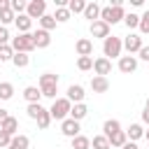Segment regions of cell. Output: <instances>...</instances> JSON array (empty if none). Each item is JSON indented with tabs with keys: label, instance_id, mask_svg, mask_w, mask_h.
I'll use <instances>...</instances> for the list:
<instances>
[{
	"label": "cell",
	"instance_id": "cell-1",
	"mask_svg": "<svg viewBox=\"0 0 149 149\" xmlns=\"http://www.w3.org/2000/svg\"><path fill=\"white\" fill-rule=\"evenodd\" d=\"M40 91H42L44 98H54L56 100V93H58V74H54V72L40 74Z\"/></svg>",
	"mask_w": 149,
	"mask_h": 149
},
{
	"label": "cell",
	"instance_id": "cell-2",
	"mask_svg": "<svg viewBox=\"0 0 149 149\" xmlns=\"http://www.w3.org/2000/svg\"><path fill=\"white\" fill-rule=\"evenodd\" d=\"M126 19V9H123V5H109V7H102V12H100V21H105L107 26H114V23H119V21H123Z\"/></svg>",
	"mask_w": 149,
	"mask_h": 149
},
{
	"label": "cell",
	"instance_id": "cell-3",
	"mask_svg": "<svg viewBox=\"0 0 149 149\" xmlns=\"http://www.w3.org/2000/svg\"><path fill=\"white\" fill-rule=\"evenodd\" d=\"M12 49L19 51V54H30L35 49V42H33V33H19L16 37H12Z\"/></svg>",
	"mask_w": 149,
	"mask_h": 149
},
{
	"label": "cell",
	"instance_id": "cell-4",
	"mask_svg": "<svg viewBox=\"0 0 149 149\" xmlns=\"http://www.w3.org/2000/svg\"><path fill=\"white\" fill-rule=\"evenodd\" d=\"M70 109H72V102H70L68 98H56L54 105H51V109H49V114H51V119L65 121V119L70 116Z\"/></svg>",
	"mask_w": 149,
	"mask_h": 149
},
{
	"label": "cell",
	"instance_id": "cell-5",
	"mask_svg": "<svg viewBox=\"0 0 149 149\" xmlns=\"http://www.w3.org/2000/svg\"><path fill=\"white\" fill-rule=\"evenodd\" d=\"M121 49H123V42H121V37H114V35H109L107 40H102V54H105V58H121Z\"/></svg>",
	"mask_w": 149,
	"mask_h": 149
},
{
	"label": "cell",
	"instance_id": "cell-6",
	"mask_svg": "<svg viewBox=\"0 0 149 149\" xmlns=\"http://www.w3.org/2000/svg\"><path fill=\"white\" fill-rule=\"evenodd\" d=\"M26 14L30 16V19H42L44 14H47V2L44 0H30L28 2V7H26Z\"/></svg>",
	"mask_w": 149,
	"mask_h": 149
},
{
	"label": "cell",
	"instance_id": "cell-7",
	"mask_svg": "<svg viewBox=\"0 0 149 149\" xmlns=\"http://www.w3.org/2000/svg\"><path fill=\"white\" fill-rule=\"evenodd\" d=\"M79 130H81V128H79V121H74V119H70V116H68L65 121H61V133H63L65 137L72 140V137L79 135Z\"/></svg>",
	"mask_w": 149,
	"mask_h": 149
},
{
	"label": "cell",
	"instance_id": "cell-8",
	"mask_svg": "<svg viewBox=\"0 0 149 149\" xmlns=\"http://www.w3.org/2000/svg\"><path fill=\"white\" fill-rule=\"evenodd\" d=\"M123 47H126L128 56H133V54H137V51H140L144 44H142V37H140V35H133V33H130V35L123 40Z\"/></svg>",
	"mask_w": 149,
	"mask_h": 149
},
{
	"label": "cell",
	"instance_id": "cell-9",
	"mask_svg": "<svg viewBox=\"0 0 149 149\" xmlns=\"http://www.w3.org/2000/svg\"><path fill=\"white\" fill-rule=\"evenodd\" d=\"M33 42H35V49H47L49 44H51V33H47V30H35L33 33Z\"/></svg>",
	"mask_w": 149,
	"mask_h": 149
},
{
	"label": "cell",
	"instance_id": "cell-10",
	"mask_svg": "<svg viewBox=\"0 0 149 149\" xmlns=\"http://www.w3.org/2000/svg\"><path fill=\"white\" fill-rule=\"evenodd\" d=\"M93 70H95V74H98V77H105V74H109V72H112V61H109V58H105V56H100V58H95V61H93Z\"/></svg>",
	"mask_w": 149,
	"mask_h": 149
},
{
	"label": "cell",
	"instance_id": "cell-11",
	"mask_svg": "<svg viewBox=\"0 0 149 149\" xmlns=\"http://www.w3.org/2000/svg\"><path fill=\"white\" fill-rule=\"evenodd\" d=\"M119 70H121L123 74L135 72V70H137V58H135V56H121V58H119Z\"/></svg>",
	"mask_w": 149,
	"mask_h": 149
},
{
	"label": "cell",
	"instance_id": "cell-12",
	"mask_svg": "<svg viewBox=\"0 0 149 149\" xmlns=\"http://www.w3.org/2000/svg\"><path fill=\"white\" fill-rule=\"evenodd\" d=\"M91 35H93V37H102V40H107V37H109V26H107L105 21L98 19V21L91 23Z\"/></svg>",
	"mask_w": 149,
	"mask_h": 149
},
{
	"label": "cell",
	"instance_id": "cell-13",
	"mask_svg": "<svg viewBox=\"0 0 149 149\" xmlns=\"http://www.w3.org/2000/svg\"><path fill=\"white\" fill-rule=\"evenodd\" d=\"M84 95H86V93H84V86H81V84H72V86L68 88V100L74 102V105H77V102H84Z\"/></svg>",
	"mask_w": 149,
	"mask_h": 149
},
{
	"label": "cell",
	"instance_id": "cell-14",
	"mask_svg": "<svg viewBox=\"0 0 149 149\" xmlns=\"http://www.w3.org/2000/svg\"><path fill=\"white\" fill-rule=\"evenodd\" d=\"M100 12H102V7H100L98 2H86L84 19H91V23H93V21H98V19H100Z\"/></svg>",
	"mask_w": 149,
	"mask_h": 149
},
{
	"label": "cell",
	"instance_id": "cell-15",
	"mask_svg": "<svg viewBox=\"0 0 149 149\" xmlns=\"http://www.w3.org/2000/svg\"><path fill=\"white\" fill-rule=\"evenodd\" d=\"M91 88H93V93H107L109 91V81H107V77H93L91 79Z\"/></svg>",
	"mask_w": 149,
	"mask_h": 149
},
{
	"label": "cell",
	"instance_id": "cell-16",
	"mask_svg": "<svg viewBox=\"0 0 149 149\" xmlns=\"http://www.w3.org/2000/svg\"><path fill=\"white\" fill-rule=\"evenodd\" d=\"M74 49H77V54H79V56H91V54H93V42H91V40H86V37H81V40H77Z\"/></svg>",
	"mask_w": 149,
	"mask_h": 149
},
{
	"label": "cell",
	"instance_id": "cell-17",
	"mask_svg": "<svg viewBox=\"0 0 149 149\" xmlns=\"http://www.w3.org/2000/svg\"><path fill=\"white\" fill-rule=\"evenodd\" d=\"M23 98L28 100V105H35V102H40L42 91H40L37 86H26V88H23Z\"/></svg>",
	"mask_w": 149,
	"mask_h": 149
},
{
	"label": "cell",
	"instance_id": "cell-18",
	"mask_svg": "<svg viewBox=\"0 0 149 149\" xmlns=\"http://www.w3.org/2000/svg\"><path fill=\"white\" fill-rule=\"evenodd\" d=\"M119 130H121V123H119L116 119H107V121L102 123V135H105L107 140H109L114 133H119Z\"/></svg>",
	"mask_w": 149,
	"mask_h": 149
},
{
	"label": "cell",
	"instance_id": "cell-19",
	"mask_svg": "<svg viewBox=\"0 0 149 149\" xmlns=\"http://www.w3.org/2000/svg\"><path fill=\"white\" fill-rule=\"evenodd\" d=\"M28 147H30L28 135L19 133V135H14V137H12V142H9V147H7V149H28Z\"/></svg>",
	"mask_w": 149,
	"mask_h": 149
},
{
	"label": "cell",
	"instance_id": "cell-20",
	"mask_svg": "<svg viewBox=\"0 0 149 149\" xmlns=\"http://www.w3.org/2000/svg\"><path fill=\"white\" fill-rule=\"evenodd\" d=\"M86 114H88V107H86L84 102H77V105H72V109H70V119H74V121H81Z\"/></svg>",
	"mask_w": 149,
	"mask_h": 149
},
{
	"label": "cell",
	"instance_id": "cell-21",
	"mask_svg": "<svg viewBox=\"0 0 149 149\" xmlns=\"http://www.w3.org/2000/svg\"><path fill=\"white\" fill-rule=\"evenodd\" d=\"M128 142V135H126V130H119V133H114L112 137H109V144H112V149H123V144Z\"/></svg>",
	"mask_w": 149,
	"mask_h": 149
},
{
	"label": "cell",
	"instance_id": "cell-22",
	"mask_svg": "<svg viewBox=\"0 0 149 149\" xmlns=\"http://www.w3.org/2000/svg\"><path fill=\"white\" fill-rule=\"evenodd\" d=\"M16 28H19V33H30V26H33V19L28 16V14H21V16H16Z\"/></svg>",
	"mask_w": 149,
	"mask_h": 149
},
{
	"label": "cell",
	"instance_id": "cell-23",
	"mask_svg": "<svg viewBox=\"0 0 149 149\" xmlns=\"http://www.w3.org/2000/svg\"><path fill=\"white\" fill-rule=\"evenodd\" d=\"M126 135H128V140H130V142L140 140V137L144 135V128H142V123H130V128L126 130Z\"/></svg>",
	"mask_w": 149,
	"mask_h": 149
},
{
	"label": "cell",
	"instance_id": "cell-24",
	"mask_svg": "<svg viewBox=\"0 0 149 149\" xmlns=\"http://www.w3.org/2000/svg\"><path fill=\"white\" fill-rule=\"evenodd\" d=\"M40 28L47 30V33H51V30L56 28V19H54V14H44V16L40 19Z\"/></svg>",
	"mask_w": 149,
	"mask_h": 149
},
{
	"label": "cell",
	"instance_id": "cell-25",
	"mask_svg": "<svg viewBox=\"0 0 149 149\" xmlns=\"http://www.w3.org/2000/svg\"><path fill=\"white\" fill-rule=\"evenodd\" d=\"M0 130H5V133H9V135L14 137V135H16V130H19V121H16L14 116H9V119H7V121H5L2 126H0Z\"/></svg>",
	"mask_w": 149,
	"mask_h": 149
},
{
	"label": "cell",
	"instance_id": "cell-26",
	"mask_svg": "<svg viewBox=\"0 0 149 149\" xmlns=\"http://www.w3.org/2000/svg\"><path fill=\"white\" fill-rule=\"evenodd\" d=\"M72 149H91V140L86 135H77L72 137Z\"/></svg>",
	"mask_w": 149,
	"mask_h": 149
},
{
	"label": "cell",
	"instance_id": "cell-27",
	"mask_svg": "<svg viewBox=\"0 0 149 149\" xmlns=\"http://www.w3.org/2000/svg\"><path fill=\"white\" fill-rule=\"evenodd\" d=\"M12 95H14V84L0 81V100H9Z\"/></svg>",
	"mask_w": 149,
	"mask_h": 149
},
{
	"label": "cell",
	"instance_id": "cell-28",
	"mask_svg": "<svg viewBox=\"0 0 149 149\" xmlns=\"http://www.w3.org/2000/svg\"><path fill=\"white\" fill-rule=\"evenodd\" d=\"M68 9H70V14H84L86 2H84V0H70V2H68Z\"/></svg>",
	"mask_w": 149,
	"mask_h": 149
},
{
	"label": "cell",
	"instance_id": "cell-29",
	"mask_svg": "<svg viewBox=\"0 0 149 149\" xmlns=\"http://www.w3.org/2000/svg\"><path fill=\"white\" fill-rule=\"evenodd\" d=\"M70 9L68 7H56V14H54V19H56V23H65V21H70Z\"/></svg>",
	"mask_w": 149,
	"mask_h": 149
},
{
	"label": "cell",
	"instance_id": "cell-30",
	"mask_svg": "<svg viewBox=\"0 0 149 149\" xmlns=\"http://www.w3.org/2000/svg\"><path fill=\"white\" fill-rule=\"evenodd\" d=\"M12 63H14V68H26V65L30 63V56H28V54H19V51H14Z\"/></svg>",
	"mask_w": 149,
	"mask_h": 149
},
{
	"label": "cell",
	"instance_id": "cell-31",
	"mask_svg": "<svg viewBox=\"0 0 149 149\" xmlns=\"http://www.w3.org/2000/svg\"><path fill=\"white\" fill-rule=\"evenodd\" d=\"M91 144H93V149H112V144H109V140L105 135H95L91 140Z\"/></svg>",
	"mask_w": 149,
	"mask_h": 149
},
{
	"label": "cell",
	"instance_id": "cell-32",
	"mask_svg": "<svg viewBox=\"0 0 149 149\" xmlns=\"http://www.w3.org/2000/svg\"><path fill=\"white\" fill-rule=\"evenodd\" d=\"M9 7H12V12L16 14V16H21V14H26V2L23 0H9Z\"/></svg>",
	"mask_w": 149,
	"mask_h": 149
},
{
	"label": "cell",
	"instance_id": "cell-33",
	"mask_svg": "<svg viewBox=\"0 0 149 149\" xmlns=\"http://www.w3.org/2000/svg\"><path fill=\"white\" fill-rule=\"evenodd\" d=\"M77 68H79L81 72L91 70V68H93V58H91V56H79V58H77Z\"/></svg>",
	"mask_w": 149,
	"mask_h": 149
},
{
	"label": "cell",
	"instance_id": "cell-34",
	"mask_svg": "<svg viewBox=\"0 0 149 149\" xmlns=\"http://www.w3.org/2000/svg\"><path fill=\"white\" fill-rule=\"evenodd\" d=\"M26 112H28V116H30V119H35V121H37V119H40V114L44 112V107H42L40 102H35V105H28V107H26Z\"/></svg>",
	"mask_w": 149,
	"mask_h": 149
},
{
	"label": "cell",
	"instance_id": "cell-35",
	"mask_svg": "<svg viewBox=\"0 0 149 149\" xmlns=\"http://www.w3.org/2000/svg\"><path fill=\"white\" fill-rule=\"evenodd\" d=\"M123 23L128 26V30H133V28H140V16L137 14H126V19H123Z\"/></svg>",
	"mask_w": 149,
	"mask_h": 149
},
{
	"label": "cell",
	"instance_id": "cell-36",
	"mask_svg": "<svg viewBox=\"0 0 149 149\" xmlns=\"http://www.w3.org/2000/svg\"><path fill=\"white\" fill-rule=\"evenodd\" d=\"M12 58H14L12 44H2V47H0V63H2V61H12Z\"/></svg>",
	"mask_w": 149,
	"mask_h": 149
},
{
	"label": "cell",
	"instance_id": "cell-37",
	"mask_svg": "<svg viewBox=\"0 0 149 149\" xmlns=\"http://www.w3.org/2000/svg\"><path fill=\"white\" fill-rule=\"evenodd\" d=\"M12 21H16V14H14L12 9L0 12V26H7V23H12Z\"/></svg>",
	"mask_w": 149,
	"mask_h": 149
},
{
	"label": "cell",
	"instance_id": "cell-38",
	"mask_svg": "<svg viewBox=\"0 0 149 149\" xmlns=\"http://www.w3.org/2000/svg\"><path fill=\"white\" fill-rule=\"evenodd\" d=\"M140 33L142 35H149V9L140 16Z\"/></svg>",
	"mask_w": 149,
	"mask_h": 149
},
{
	"label": "cell",
	"instance_id": "cell-39",
	"mask_svg": "<svg viewBox=\"0 0 149 149\" xmlns=\"http://www.w3.org/2000/svg\"><path fill=\"white\" fill-rule=\"evenodd\" d=\"M9 40H12V37H9V30H7L5 26H0V47H2V44H9Z\"/></svg>",
	"mask_w": 149,
	"mask_h": 149
},
{
	"label": "cell",
	"instance_id": "cell-40",
	"mask_svg": "<svg viewBox=\"0 0 149 149\" xmlns=\"http://www.w3.org/2000/svg\"><path fill=\"white\" fill-rule=\"evenodd\" d=\"M9 142H12V135L9 133H5V130H0V147H9Z\"/></svg>",
	"mask_w": 149,
	"mask_h": 149
},
{
	"label": "cell",
	"instance_id": "cell-41",
	"mask_svg": "<svg viewBox=\"0 0 149 149\" xmlns=\"http://www.w3.org/2000/svg\"><path fill=\"white\" fill-rule=\"evenodd\" d=\"M137 54H140V58H142V61H149V47H142Z\"/></svg>",
	"mask_w": 149,
	"mask_h": 149
},
{
	"label": "cell",
	"instance_id": "cell-42",
	"mask_svg": "<svg viewBox=\"0 0 149 149\" xmlns=\"http://www.w3.org/2000/svg\"><path fill=\"white\" fill-rule=\"evenodd\" d=\"M7 119H9V114H7V109H2V107H0V126H2V123H5Z\"/></svg>",
	"mask_w": 149,
	"mask_h": 149
},
{
	"label": "cell",
	"instance_id": "cell-43",
	"mask_svg": "<svg viewBox=\"0 0 149 149\" xmlns=\"http://www.w3.org/2000/svg\"><path fill=\"white\" fill-rule=\"evenodd\" d=\"M142 123H147V126H149V109H147V107L142 109Z\"/></svg>",
	"mask_w": 149,
	"mask_h": 149
},
{
	"label": "cell",
	"instance_id": "cell-44",
	"mask_svg": "<svg viewBox=\"0 0 149 149\" xmlns=\"http://www.w3.org/2000/svg\"><path fill=\"white\" fill-rule=\"evenodd\" d=\"M5 9H12L9 7V0H0V12H5Z\"/></svg>",
	"mask_w": 149,
	"mask_h": 149
},
{
	"label": "cell",
	"instance_id": "cell-45",
	"mask_svg": "<svg viewBox=\"0 0 149 149\" xmlns=\"http://www.w3.org/2000/svg\"><path fill=\"white\" fill-rule=\"evenodd\" d=\"M123 149H140V147H137V144H135V142H130V140H128V142H126V144H123Z\"/></svg>",
	"mask_w": 149,
	"mask_h": 149
},
{
	"label": "cell",
	"instance_id": "cell-46",
	"mask_svg": "<svg viewBox=\"0 0 149 149\" xmlns=\"http://www.w3.org/2000/svg\"><path fill=\"white\" fill-rule=\"evenodd\" d=\"M144 137H147V140H149V130H144Z\"/></svg>",
	"mask_w": 149,
	"mask_h": 149
},
{
	"label": "cell",
	"instance_id": "cell-47",
	"mask_svg": "<svg viewBox=\"0 0 149 149\" xmlns=\"http://www.w3.org/2000/svg\"><path fill=\"white\" fill-rule=\"evenodd\" d=\"M144 107H147V109H149V100H147V105H144Z\"/></svg>",
	"mask_w": 149,
	"mask_h": 149
}]
</instances>
